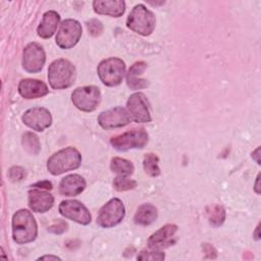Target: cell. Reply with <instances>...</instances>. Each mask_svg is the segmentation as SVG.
I'll use <instances>...</instances> for the list:
<instances>
[{"label": "cell", "mask_w": 261, "mask_h": 261, "mask_svg": "<svg viewBox=\"0 0 261 261\" xmlns=\"http://www.w3.org/2000/svg\"><path fill=\"white\" fill-rule=\"evenodd\" d=\"M165 258V255L163 252L155 249H150L149 250H143L139 253L137 259L138 260H163Z\"/></svg>", "instance_id": "28"}, {"label": "cell", "mask_w": 261, "mask_h": 261, "mask_svg": "<svg viewBox=\"0 0 261 261\" xmlns=\"http://www.w3.org/2000/svg\"><path fill=\"white\" fill-rule=\"evenodd\" d=\"M137 181L135 179L128 178L125 175H117L113 179V188L118 192H124L133 190L137 187Z\"/></svg>", "instance_id": "27"}, {"label": "cell", "mask_w": 261, "mask_h": 261, "mask_svg": "<svg viewBox=\"0 0 261 261\" xmlns=\"http://www.w3.org/2000/svg\"><path fill=\"white\" fill-rule=\"evenodd\" d=\"M82 163V155L74 147L61 149L51 155L47 160V169L52 175H59L74 170Z\"/></svg>", "instance_id": "2"}, {"label": "cell", "mask_w": 261, "mask_h": 261, "mask_svg": "<svg viewBox=\"0 0 261 261\" xmlns=\"http://www.w3.org/2000/svg\"><path fill=\"white\" fill-rule=\"evenodd\" d=\"M25 176V170L20 166H13L8 170V177L11 181H20Z\"/></svg>", "instance_id": "30"}, {"label": "cell", "mask_w": 261, "mask_h": 261, "mask_svg": "<svg viewBox=\"0 0 261 261\" xmlns=\"http://www.w3.org/2000/svg\"><path fill=\"white\" fill-rule=\"evenodd\" d=\"M21 144L24 150L31 155H37L41 150V144L37 135L32 132H27L21 137Z\"/></svg>", "instance_id": "24"}, {"label": "cell", "mask_w": 261, "mask_h": 261, "mask_svg": "<svg viewBox=\"0 0 261 261\" xmlns=\"http://www.w3.org/2000/svg\"><path fill=\"white\" fill-rule=\"evenodd\" d=\"M59 213L72 221L87 225L91 222L92 216L88 208L77 200H64L59 204Z\"/></svg>", "instance_id": "12"}, {"label": "cell", "mask_w": 261, "mask_h": 261, "mask_svg": "<svg viewBox=\"0 0 261 261\" xmlns=\"http://www.w3.org/2000/svg\"><path fill=\"white\" fill-rule=\"evenodd\" d=\"M73 105L84 112L94 111L101 102V92L96 86H85L76 88L71 93Z\"/></svg>", "instance_id": "7"}, {"label": "cell", "mask_w": 261, "mask_h": 261, "mask_svg": "<svg viewBox=\"0 0 261 261\" xmlns=\"http://www.w3.org/2000/svg\"><path fill=\"white\" fill-rule=\"evenodd\" d=\"M149 141V136L144 128H134L110 140L112 147L120 152L130 149H142Z\"/></svg>", "instance_id": "6"}, {"label": "cell", "mask_w": 261, "mask_h": 261, "mask_svg": "<svg viewBox=\"0 0 261 261\" xmlns=\"http://www.w3.org/2000/svg\"><path fill=\"white\" fill-rule=\"evenodd\" d=\"M75 75V67L67 59H56L48 67V82L54 90L69 88L74 83Z\"/></svg>", "instance_id": "3"}, {"label": "cell", "mask_w": 261, "mask_h": 261, "mask_svg": "<svg viewBox=\"0 0 261 261\" xmlns=\"http://www.w3.org/2000/svg\"><path fill=\"white\" fill-rule=\"evenodd\" d=\"M66 229H67V223L61 219H57L55 223H53L51 226L48 227V231L55 234L63 233L64 231H66Z\"/></svg>", "instance_id": "31"}, {"label": "cell", "mask_w": 261, "mask_h": 261, "mask_svg": "<svg viewBox=\"0 0 261 261\" xmlns=\"http://www.w3.org/2000/svg\"><path fill=\"white\" fill-rule=\"evenodd\" d=\"M46 61V54L43 47L32 42L28 44L22 52V67L30 73H36L41 71Z\"/></svg>", "instance_id": "11"}, {"label": "cell", "mask_w": 261, "mask_h": 261, "mask_svg": "<svg viewBox=\"0 0 261 261\" xmlns=\"http://www.w3.org/2000/svg\"><path fill=\"white\" fill-rule=\"evenodd\" d=\"M97 73L103 85L107 87H116L121 84L125 74V63L117 57H110L102 60L98 67Z\"/></svg>", "instance_id": "5"}, {"label": "cell", "mask_w": 261, "mask_h": 261, "mask_svg": "<svg viewBox=\"0 0 261 261\" xmlns=\"http://www.w3.org/2000/svg\"><path fill=\"white\" fill-rule=\"evenodd\" d=\"M259 176H260V175L258 174V175H257V177H256V184H255V191H256V193H257V194H259V193H260L259 188H258V187H259Z\"/></svg>", "instance_id": "34"}, {"label": "cell", "mask_w": 261, "mask_h": 261, "mask_svg": "<svg viewBox=\"0 0 261 261\" xmlns=\"http://www.w3.org/2000/svg\"><path fill=\"white\" fill-rule=\"evenodd\" d=\"M254 237H255V239L256 240H259V224L257 225V227H256V229H255V234H254Z\"/></svg>", "instance_id": "35"}, {"label": "cell", "mask_w": 261, "mask_h": 261, "mask_svg": "<svg viewBox=\"0 0 261 261\" xmlns=\"http://www.w3.org/2000/svg\"><path fill=\"white\" fill-rule=\"evenodd\" d=\"M18 93L24 99H37L46 96L49 93L47 85L36 79L21 80L17 87Z\"/></svg>", "instance_id": "16"}, {"label": "cell", "mask_w": 261, "mask_h": 261, "mask_svg": "<svg viewBox=\"0 0 261 261\" xmlns=\"http://www.w3.org/2000/svg\"><path fill=\"white\" fill-rule=\"evenodd\" d=\"M177 231V226L175 224L169 223L165 224L156 230L148 239V247L150 249L161 250L167 248L173 244V238Z\"/></svg>", "instance_id": "15"}, {"label": "cell", "mask_w": 261, "mask_h": 261, "mask_svg": "<svg viewBox=\"0 0 261 261\" xmlns=\"http://www.w3.org/2000/svg\"><path fill=\"white\" fill-rule=\"evenodd\" d=\"M110 169L113 172L117 173L118 175L127 176L134 172L135 167H134V164L129 160H126V159L120 158V157H114L111 159Z\"/></svg>", "instance_id": "23"}, {"label": "cell", "mask_w": 261, "mask_h": 261, "mask_svg": "<svg viewBox=\"0 0 261 261\" xmlns=\"http://www.w3.org/2000/svg\"><path fill=\"white\" fill-rule=\"evenodd\" d=\"M82 33L83 29L77 20L71 18L65 19L59 24L55 37L56 44L61 49H70L79 43Z\"/></svg>", "instance_id": "9"}, {"label": "cell", "mask_w": 261, "mask_h": 261, "mask_svg": "<svg viewBox=\"0 0 261 261\" xmlns=\"http://www.w3.org/2000/svg\"><path fill=\"white\" fill-rule=\"evenodd\" d=\"M31 188H36V189H40V190H52L53 185L49 180H42V181H38V182L34 184Z\"/></svg>", "instance_id": "32"}, {"label": "cell", "mask_w": 261, "mask_h": 261, "mask_svg": "<svg viewBox=\"0 0 261 261\" xmlns=\"http://www.w3.org/2000/svg\"><path fill=\"white\" fill-rule=\"evenodd\" d=\"M159 158L156 154L148 153L145 155L143 160V166L145 172L150 176H158L160 174L159 168Z\"/></svg>", "instance_id": "26"}, {"label": "cell", "mask_w": 261, "mask_h": 261, "mask_svg": "<svg viewBox=\"0 0 261 261\" xmlns=\"http://www.w3.org/2000/svg\"><path fill=\"white\" fill-rule=\"evenodd\" d=\"M125 215L123 203L118 198H113L104 204L99 210L97 224L104 228L113 227L119 224Z\"/></svg>", "instance_id": "8"}, {"label": "cell", "mask_w": 261, "mask_h": 261, "mask_svg": "<svg viewBox=\"0 0 261 261\" xmlns=\"http://www.w3.org/2000/svg\"><path fill=\"white\" fill-rule=\"evenodd\" d=\"M44 259H49V260H60L59 257L57 256H53V255H46V256H42L39 258V260H44Z\"/></svg>", "instance_id": "33"}, {"label": "cell", "mask_w": 261, "mask_h": 261, "mask_svg": "<svg viewBox=\"0 0 261 261\" xmlns=\"http://www.w3.org/2000/svg\"><path fill=\"white\" fill-rule=\"evenodd\" d=\"M158 216L157 208L152 204H143L141 205L134 216V221L139 225H150L152 224Z\"/></svg>", "instance_id": "22"}, {"label": "cell", "mask_w": 261, "mask_h": 261, "mask_svg": "<svg viewBox=\"0 0 261 261\" xmlns=\"http://www.w3.org/2000/svg\"><path fill=\"white\" fill-rule=\"evenodd\" d=\"M126 110L128 111L132 120L139 123H147L152 120L150 113V104L145 96L141 92L132 94L126 102Z\"/></svg>", "instance_id": "10"}, {"label": "cell", "mask_w": 261, "mask_h": 261, "mask_svg": "<svg viewBox=\"0 0 261 261\" xmlns=\"http://www.w3.org/2000/svg\"><path fill=\"white\" fill-rule=\"evenodd\" d=\"M38 225L33 214L27 209L16 211L12 216V239L18 245L36 240Z\"/></svg>", "instance_id": "1"}, {"label": "cell", "mask_w": 261, "mask_h": 261, "mask_svg": "<svg viewBox=\"0 0 261 261\" xmlns=\"http://www.w3.org/2000/svg\"><path fill=\"white\" fill-rule=\"evenodd\" d=\"M54 197L44 190L32 188L29 192V207L37 213H44L52 208Z\"/></svg>", "instance_id": "17"}, {"label": "cell", "mask_w": 261, "mask_h": 261, "mask_svg": "<svg viewBox=\"0 0 261 261\" xmlns=\"http://www.w3.org/2000/svg\"><path fill=\"white\" fill-rule=\"evenodd\" d=\"M86 189V180L80 174H68L59 182V193L66 197L80 195Z\"/></svg>", "instance_id": "18"}, {"label": "cell", "mask_w": 261, "mask_h": 261, "mask_svg": "<svg viewBox=\"0 0 261 261\" xmlns=\"http://www.w3.org/2000/svg\"><path fill=\"white\" fill-rule=\"evenodd\" d=\"M147 68V63L144 61L135 62L126 73V84L132 90H141L148 87V81L141 79L140 75Z\"/></svg>", "instance_id": "21"}, {"label": "cell", "mask_w": 261, "mask_h": 261, "mask_svg": "<svg viewBox=\"0 0 261 261\" xmlns=\"http://www.w3.org/2000/svg\"><path fill=\"white\" fill-rule=\"evenodd\" d=\"M59 21H60V15L56 11L49 10L45 12L37 29L38 36L43 39L51 38L56 32Z\"/></svg>", "instance_id": "20"}, {"label": "cell", "mask_w": 261, "mask_h": 261, "mask_svg": "<svg viewBox=\"0 0 261 261\" xmlns=\"http://www.w3.org/2000/svg\"><path fill=\"white\" fill-rule=\"evenodd\" d=\"M87 29L89 31V34L93 37H97L102 34L103 32V24L100 20L93 18L90 19V21L87 22Z\"/></svg>", "instance_id": "29"}, {"label": "cell", "mask_w": 261, "mask_h": 261, "mask_svg": "<svg viewBox=\"0 0 261 261\" xmlns=\"http://www.w3.org/2000/svg\"><path fill=\"white\" fill-rule=\"evenodd\" d=\"M207 216L213 226H219L225 220V210L221 205L215 204L207 207Z\"/></svg>", "instance_id": "25"}, {"label": "cell", "mask_w": 261, "mask_h": 261, "mask_svg": "<svg viewBox=\"0 0 261 261\" xmlns=\"http://www.w3.org/2000/svg\"><path fill=\"white\" fill-rule=\"evenodd\" d=\"M93 8L98 14L119 17L125 11V3L121 0H95Z\"/></svg>", "instance_id": "19"}, {"label": "cell", "mask_w": 261, "mask_h": 261, "mask_svg": "<svg viewBox=\"0 0 261 261\" xmlns=\"http://www.w3.org/2000/svg\"><path fill=\"white\" fill-rule=\"evenodd\" d=\"M156 24L154 13L144 4L136 5L126 18V27L142 36H149L153 33Z\"/></svg>", "instance_id": "4"}, {"label": "cell", "mask_w": 261, "mask_h": 261, "mask_svg": "<svg viewBox=\"0 0 261 261\" xmlns=\"http://www.w3.org/2000/svg\"><path fill=\"white\" fill-rule=\"evenodd\" d=\"M22 122L33 130L43 132L52 123L50 111L44 107H34L28 109L22 117Z\"/></svg>", "instance_id": "14"}, {"label": "cell", "mask_w": 261, "mask_h": 261, "mask_svg": "<svg viewBox=\"0 0 261 261\" xmlns=\"http://www.w3.org/2000/svg\"><path fill=\"white\" fill-rule=\"evenodd\" d=\"M258 152H259V148H257V149L254 151V153H252V154H254V155L256 156V159H255V160H256V162L259 164V159H258V156H259V155H258Z\"/></svg>", "instance_id": "36"}, {"label": "cell", "mask_w": 261, "mask_h": 261, "mask_svg": "<svg viewBox=\"0 0 261 261\" xmlns=\"http://www.w3.org/2000/svg\"><path fill=\"white\" fill-rule=\"evenodd\" d=\"M132 121L128 111L120 106L103 111L98 116V123L102 128L111 129L127 125Z\"/></svg>", "instance_id": "13"}]
</instances>
